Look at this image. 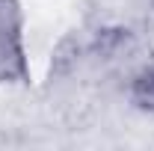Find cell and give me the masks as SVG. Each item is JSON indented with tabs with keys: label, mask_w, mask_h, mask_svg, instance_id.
<instances>
[{
	"label": "cell",
	"mask_w": 154,
	"mask_h": 151,
	"mask_svg": "<svg viewBox=\"0 0 154 151\" xmlns=\"http://www.w3.org/2000/svg\"><path fill=\"white\" fill-rule=\"evenodd\" d=\"M134 98H136L139 107L154 110V68H151V71H145V74L134 83Z\"/></svg>",
	"instance_id": "obj_1"
}]
</instances>
